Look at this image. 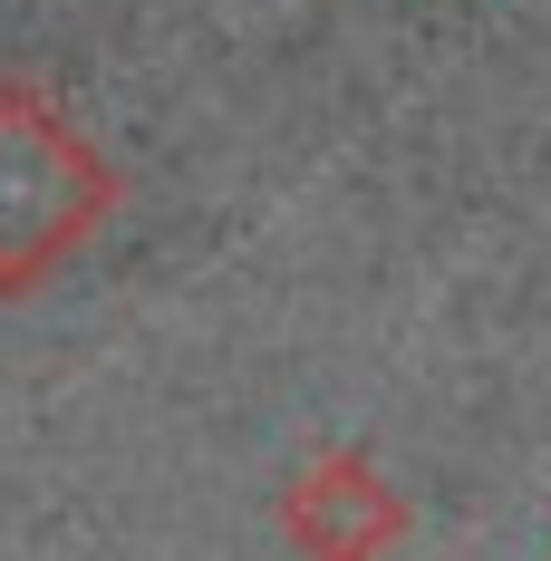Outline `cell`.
<instances>
[{"label":"cell","instance_id":"obj_2","mask_svg":"<svg viewBox=\"0 0 551 561\" xmlns=\"http://www.w3.org/2000/svg\"><path fill=\"white\" fill-rule=\"evenodd\" d=\"M397 533V504H387L378 465H358V455H330L300 494H290V542L310 561H368Z\"/></svg>","mask_w":551,"mask_h":561},{"label":"cell","instance_id":"obj_1","mask_svg":"<svg viewBox=\"0 0 551 561\" xmlns=\"http://www.w3.org/2000/svg\"><path fill=\"white\" fill-rule=\"evenodd\" d=\"M107 204H116V184L88 156V136L39 88H0V290L49 280L107 224Z\"/></svg>","mask_w":551,"mask_h":561}]
</instances>
